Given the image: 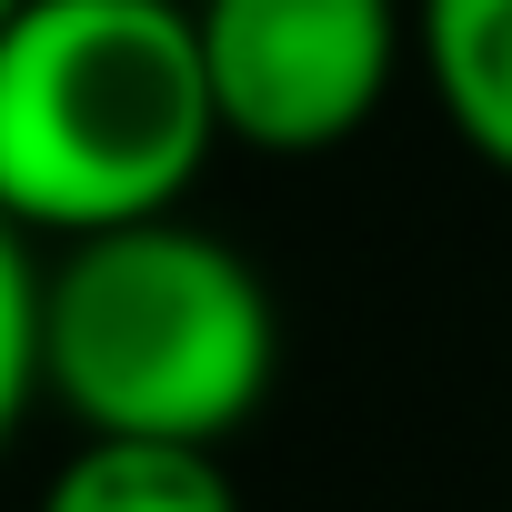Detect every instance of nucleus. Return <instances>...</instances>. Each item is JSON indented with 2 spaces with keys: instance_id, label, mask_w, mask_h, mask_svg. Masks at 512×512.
<instances>
[{
  "instance_id": "obj_2",
  "label": "nucleus",
  "mask_w": 512,
  "mask_h": 512,
  "mask_svg": "<svg viewBox=\"0 0 512 512\" xmlns=\"http://www.w3.org/2000/svg\"><path fill=\"white\" fill-rule=\"evenodd\" d=\"M221 101L181 0H11L0 21V201L11 231L91 241L171 221Z\"/></svg>"
},
{
  "instance_id": "obj_3",
  "label": "nucleus",
  "mask_w": 512,
  "mask_h": 512,
  "mask_svg": "<svg viewBox=\"0 0 512 512\" xmlns=\"http://www.w3.org/2000/svg\"><path fill=\"white\" fill-rule=\"evenodd\" d=\"M201 61L221 131L251 151H332L352 141L402 61L392 0H201Z\"/></svg>"
},
{
  "instance_id": "obj_4",
  "label": "nucleus",
  "mask_w": 512,
  "mask_h": 512,
  "mask_svg": "<svg viewBox=\"0 0 512 512\" xmlns=\"http://www.w3.org/2000/svg\"><path fill=\"white\" fill-rule=\"evenodd\" d=\"M412 51H422V81H432L442 121L492 171H512V0H422Z\"/></svg>"
},
{
  "instance_id": "obj_1",
  "label": "nucleus",
  "mask_w": 512,
  "mask_h": 512,
  "mask_svg": "<svg viewBox=\"0 0 512 512\" xmlns=\"http://www.w3.org/2000/svg\"><path fill=\"white\" fill-rule=\"evenodd\" d=\"M0 382L11 412L41 392L81 442H191L221 452L272 392V292L221 231L131 221L41 251V231L0 241Z\"/></svg>"
},
{
  "instance_id": "obj_5",
  "label": "nucleus",
  "mask_w": 512,
  "mask_h": 512,
  "mask_svg": "<svg viewBox=\"0 0 512 512\" xmlns=\"http://www.w3.org/2000/svg\"><path fill=\"white\" fill-rule=\"evenodd\" d=\"M41 512H241L221 452H191V442H81Z\"/></svg>"
}]
</instances>
